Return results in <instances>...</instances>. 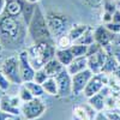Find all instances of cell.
<instances>
[{"instance_id": "b9f144b4", "label": "cell", "mask_w": 120, "mask_h": 120, "mask_svg": "<svg viewBox=\"0 0 120 120\" xmlns=\"http://www.w3.org/2000/svg\"><path fill=\"white\" fill-rule=\"evenodd\" d=\"M25 1H28V3H30V4H37L40 0H25Z\"/></svg>"}, {"instance_id": "7bdbcfd3", "label": "cell", "mask_w": 120, "mask_h": 120, "mask_svg": "<svg viewBox=\"0 0 120 120\" xmlns=\"http://www.w3.org/2000/svg\"><path fill=\"white\" fill-rule=\"evenodd\" d=\"M12 120H21V119H19V118H18V116H15V118H13V119H12Z\"/></svg>"}, {"instance_id": "5b68a950", "label": "cell", "mask_w": 120, "mask_h": 120, "mask_svg": "<svg viewBox=\"0 0 120 120\" xmlns=\"http://www.w3.org/2000/svg\"><path fill=\"white\" fill-rule=\"evenodd\" d=\"M0 70L8 78V81L12 84L21 85L23 83L22 77H21V71H19V59L18 55H11L6 58L1 63Z\"/></svg>"}, {"instance_id": "d590c367", "label": "cell", "mask_w": 120, "mask_h": 120, "mask_svg": "<svg viewBox=\"0 0 120 120\" xmlns=\"http://www.w3.org/2000/svg\"><path fill=\"white\" fill-rule=\"evenodd\" d=\"M13 118H15L13 115L8 114V113H5L4 111L0 109V120H12Z\"/></svg>"}, {"instance_id": "f1b7e54d", "label": "cell", "mask_w": 120, "mask_h": 120, "mask_svg": "<svg viewBox=\"0 0 120 120\" xmlns=\"http://www.w3.org/2000/svg\"><path fill=\"white\" fill-rule=\"evenodd\" d=\"M48 78V75L46 73V71L43 68H38L35 71V75H34V79L33 81L36 82L37 84H43Z\"/></svg>"}, {"instance_id": "e0dca14e", "label": "cell", "mask_w": 120, "mask_h": 120, "mask_svg": "<svg viewBox=\"0 0 120 120\" xmlns=\"http://www.w3.org/2000/svg\"><path fill=\"white\" fill-rule=\"evenodd\" d=\"M66 68H67L68 73L71 76H73V75H76L78 72L84 71V70L88 68V56L86 55H84V56H76Z\"/></svg>"}, {"instance_id": "7c38bea8", "label": "cell", "mask_w": 120, "mask_h": 120, "mask_svg": "<svg viewBox=\"0 0 120 120\" xmlns=\"http://www.w3.org/2000/svg\"><path fill=\"white\" fill-rule=\"evenodd\" d=\"M93 72L89 68L84 70L82 72H78L72 76V95L83 94L86 84L89 83L90 78L93 77Z\"/></svg>"}, {"instance_id": "ba28073f", "label": "cell", "mask_w": 120, "mask_h": 120, "mask_svg": "<svg viewBox=\"0 0 120 120\" xmlns=\"http://www.w3.org/2000/svg\"><path fill=\"white\" fill-rule=\"evenodd\" d=\"M22 105L23 102L18 95L11 96L5 94L0 97V109L13 116H19L22 114Z\"/></svg>"}, {"instance_id": "9c48e42d", "label": "cell", "mask_w": 120, "mask_h": 120, "mask_svg": "<svg viewBox=\"0 0 120 120\" xmlns=\"http://www.w3.org/2000/svg\"><path fill=\"white\" fill-rule=\"evenodd\" d=\"M56 83H58V97H68L72 95V76L68 73L67 68L64 67L56 76Z\"/></svg>"}, {"instance_id": "8d00e7d4", "label": "cell", "mask_w": 120, "mask_h": 120, "mask_svg": "<svg viewBox=\"0 0 120 120\" xmlns=\"http://www.w3.org/2000/svg\"><path fill=\"white\" fill-rule=\"evenodd\" d=\"M112 22H116V23H120V10H115L113 12V21Z\"/></svg>"}, {"instance_id": "4fadbf2b", "label": "cell", "mask_w": 120, "mask_h": 120, "mask_svg": "<svg viewBox=\"0 0 120 120\" xmlns=\"http://www.w3.org/2000/svg\"><path fill=\"white\" fill-rule=\"evenodd\" d=\"M94 37H95V42L98 43L101 47L106 48L108 46L113 45V41H114V37H115V34H113L112 31L103 25H98L97 28L94 29Z\"/></svg>"}, {"instance_id": "7a4b0ae2", "label": "cell", "mask_w": 120, "mask_h": 120, "mask_svg": "<svg viewBox=\"0 0 120 120\" xmlns=\"http://www.w3.org/2000/svg\"><path fill=\"white\" fill-rule=\"evenodd\" d=\"M29 60L35 70L42 68L47 61L55 58L56 45L55 41H38L33 42L28 49Z\"/></svg>"}, {"instance_id": "603a6c76", "label": "cell", "mask_w": 120, "mask_h": 120, "mask_svg": "<svg viewBox=\"0 0 120 120\" xmlns=\"http://www.w3.org/2000/svg\"><path fill=\"white\" fill-rule=\"evenodd\" d=\"M95 42V37H94V29L90 26L86 31L79 37L75 43H79V45H84V46H89Z\"/></svg>"}, {"instance_id": "cb8c5ba5", "label": "cell", "mask_w": 120, "mask_h": 120, "mask_svg": "<svg viewBox=\"0 0 120 120\" xmlns=\"http://www.w3.org/2000/svg\"><path fill=\"white\" fill-rule=\"evenodd\" d=\"M24 84H25V86L30 90V93L33 94L34 97H41V96L45 94V90H43L42 84H37V83L34 82V81L24 82Z\"/></svg>"}, {"instance_id": "5bb4252c", "label": "cell", "mask_w": 120, "mask_h": 120, "mask_svg": "<svg viewBox=\"0 0 120 120\" xmlns=\"http://www.w3.org/2000/svg\"><path fill=\"white\" fill-rule=\"evenodd\" d=\"M113 90L109 88V85H106L101 91H98L97 94L93 95L91 97L88 98V103L91 106L96 112H105V102H106V97L112 94Z\"/></svg>"}, {"instance_id": "44dd1931", "label": "cell", "mask_w": 120, "mask_h": 120, "mask_svg": "<svg viewBox=\"0 0 120 120\" xmlns=\"http://www.w3.org/2000/svg\"><path fill=\"white\" fill-rule=\"evenodd\" d=\"M89 28H90V26L86 25V24H75V25H72V26H70L67 35L70 36V38L72 40V42H76L77 40L81 37Z\"/></svg>"}, {"instance_id": "74e56055", "label": "cell", "mask_w": 120, "mask_h": 120, "mask_svg": "<svg viewBox=\"0 0 120 120\" xmlns=\"http://www.w3.org/2000/svg\"><path fill=\"white\" fill-rule=\"evenodd\" d=\"M5 5H6V0H0V16L5 11Z\"/></svg>"}, {"instance_id": "ffe728a7", "label": "cell", "mask_w": 120, "mask_h": 120, "mask_svg": "<svg viewBox=\"0 0 120 120\" xmlns=\"http://www.w3.org/2000/svg\"><path fill=\"white\" fill-rule=\"evenodd\" d=\"M55 58L61 63L65 67H67L71 61L75 59L73 54L71 53L70 48H66V49H60V48H56V52H55Z\"/></svg>"}, {"instance_id": "ac0fdd59", "label": "cell", "mask_w": 120, "mask_h": 120, "mask_svg": "<svg viewBox=\"0 0 120 120\" xmlns=\"http://www.w3.org/2000/svg\"><path fill=\"white\" fill-rule=\"evenodd\" d=\"M112 46L113 45H111V46H108V47H106L105 49L107 51V53H108V55H107V59H106V63H105V65H103V67H102V72L103 73H107V75H113L114 73V71L116 70V67H118V61L115 60V58L113 56V54H112Z\"/></svg>"}, {"instance_id": "836d02e7", "label": "cell", "mask_w": 120, "mask_h": 120, "mask_svg": "<svg viewBox=\"0 0 120 120\" xmlns=\"http://www.w3.org/2000/svg\"><path fill=\"white\" fill-rule=\"evenodd\" d=\"M106 114L109 118V120H120V113L118 111H109L106 112Z\"/></svg>"}, {"instance_id": "8992f818", "label": "cell", "mask_w": 120, "mask_h": 120, "mask_svg": "<svg viewBox=\"0 0 120 120\" xmlns=\"http://www.w3.org/2000/svg\"><path fill=\"white\" fill-rule=\"evenodd\" d=\"M47 109L46 103L40 97H34L28 102L22 105V115L25 120H35L40 118Z\"/></svg>"}, {"instance_id": "8fae6325", "label": "cell", "mask_w": 120, "mask_h": 120, "mask_svg": "<svg viewBox=\"0 0 120 120\" xmlns=\"http://www.w3.org/2000/svg\"><path fill=\"white\" fill-rule=\"evenodd\" d=\"M107 55H108L107 51L103 47H101L96 53L88 56V68L94 75L102 72V67H103V65L106 63Z\"/></svg>"}, {"instance_id": "d4e9b609", "label": "cell", "mask_w": 120, "mask_h": 120, "mask_svg": "<svg viewBox=\"0 0 120 120\" xmlns=\"http://www.w3.org/2000/svg\"><path fill=\"white\" fill-rule=\"evenodd\" d=\"M70 51L73 54V56H84L86 55V52H88V46H84V45H79V43H72V46L70 47Z\"/></svg>"}, {"instance_id": "9a60e30c", "label": "cell", "mask_w": 120, "mask_h": 120, "mask_svg": "<svg viewBox=\"0 0 120 120\" xmlns=\"http://www.w3.org/2000/svg\"><path fill=\"white\" fill-rule=\"evenodd\" d=\"M96 111L88 105H79L73 108V118L75 120H94Z\"/></svg>"}, {"instance_id": "83f0119b", "label": "cell", "mask_w": 120, "mask_h": 120, "mask_svg": "<svg viewBox=\"0 0 120 120\" xmlns=\"http://www.w3.org/2000/svg\"><path fill=\"white\" fill-rule=\"evenodd\" d=\"M119 94L112 93L106 97V102H105V112L109 111H115V102H116V96Z\"/></svg>"}, {"instance_id": "4316f807", "label": "cell", "mask_w": 120, "mask_h": 120, "mask_svg": "<svg viewBox=\"0 0 120 120\" xmlns=\"http://www.w3.org/2000/svg\"><path fill=\"white\" fill-rule=\"evenodd\" d=\"M18 96H19V98L22 100V102H28V101H30V100H33V98H34L33 94L30 93V90L25 86L24 83H22L21 85H19Z\"/></svg>"}, {"instance_id": "277c9868", "label": "cell", "mask_w": 120, "mask_h": 120, "mask_svg": "<svg viewBox=\"0 0 120 120\" xmlns=\"http://www.w3.org/2000/svg\"><path fill=\"white\" fill-rule=\"evenodd\" d=\"M46 19H47L49 31L53 35V37L58 38L68 33L70 24L66 16L55 11H48L46 15Z\"/></svg>"}, {"instance_id": "f546056e", "label": "cell", "mask_w": 120, "mask_h": 120, "mask_svg": "<svg viewBox=\"0 0 120 120\" xmlns=\"http://www.w3.org/2000/svg\"><path fill=\"white\" fill-rule=\"evenodd\" d=\"M11 84L12 83L8 81V78L3 73L1 70H0V90H1V91H7Z\"/></svg>"}, {"instance_id": "ab89813d", "label": "cell", "mask_w": 120, "mask_h": 120, "mask_svg": "<svg viewBox=\"0 0 120 120\" xmlns=\"http://www.w3.org/2000/svg\"><path fill=\"white\" fill-rule=\"evenodd\" d=\"M115 111L120 113V94L116 96V102H115Z\"/></svg>"}, {"instance_id": "f6af8a7d", "label": "cell", "mask_w": 120, "mask_h": 120, "mask_svg": "<svg viewBox=\"0 0 120 120\" xmlns=\"http://www.w3.org/2000/svg\"><path fill=\"white\" fill-rule=\"evenodd\" d=\"M113 1H114V3L116 4V3H119V1H120V0H113Z\"/></svg>"}, {"instance_id": "ee69618b", "label": "cell", "mask_w": 120, "mask_h": 120, "mask_svg": "<svg viewBox=\"0 0 120 120\" xmlns=\"http://www.w3.org/2000/svg\"><path fill=\"white\" fill-rule=\"evenodd\" d=\"M3 49V46H1V41H0V51Z\"/></svg>"}, {"instance_id": "1f68e13d", "label": "cell", "mask_w": 120, "mask_h": 120, "mask_svg": "<svg viewBox=\"0 0 120 120\" xmlns=\"http://www.w3.org/2000/svg\"><path fill=\"white\" fill-rule=\"evenodd\" d=\"M111 52H112L113 56L115 58V60L118 61V64H120V46H115V45H113Z\"/></svg>"}, {"instance_id": "d6a6232c", "label": "cell", "mask_w": 120, "mask_h": 120, "mask_svg": "<svg viewBox=\"0 0 120 120\" xmlns=\"http://www.w3.org/2000/svg\"><path fill=\"white\" fill-rule=\"evenodd\" d=\"M112 21H113V13H111V12H108V11L105 10V12L102 15V22H103V24H107V23L112 22Z\"/></svg>"}, {"instance_id": "6da1fadb", "label": "cell", "mask_w": 120, "mask_h": 120, "mask_svg": "<svg viewBox=\"0 0 120 120\" xmlns=\"http://www.w3.org/2000/svg\"><path fill=\"white\" fill-rule=\"evenodd\" d=\"M28 25L22 17H13L4 12L0 16V41L5 49H17L26 40Z\"/></svg>"}, {"instance_id": "d6986e66", "label": "cell", "mask_w": 120, "mask_h": 120, "mask_svg": "<svg viewBox=\"0 0 120 120\" xmlns=\"http://www.w3.org/2000/svg\"><path fill=\"white\" fill-rule=\"evenodd\" d=\"M64 67L65 66L60 63L56 58H53V59L49 60V61H47L42 68L46 71V73L48 75V77H55Z\"/></svg>"}, {"instance_id": "4dcf8cb0", "label": "cell", "mask_w": 120, "mask_h": 120, "mask_svg": "<svg viewBox=\"0 0 120 120\" xmlns=\"http://www.w3.org/2000/svg\"><path fill=\"white\" fill-rule=\"evenodd\" d=\"M105 26L109 30V31H112V33L115 34V35L120 34V23H116V22H109V23L105 24Z\"/></svg>"}, {"instance_id": "7402d4cb", "label": "cell", "mask_w": 120, "mask_h": 120, "mask_svg": "<svg viewBox=\"0 0 120 120\" xmlns=\"http://www.w3.org/2000/svg\"><path fill=\"white\" fill-rule=\"evenodd\" d=\"M42 86L45 90V94H48L51 96H58L59 89H58V83L55 77H48L47 81L42 84Z\"/></svg>"}, {"instance_id": "e575fe53", "label": "cell", "mask_w": 120, "mask_h": 120, "mask_svg": "<svg viewBox=\"0 0 120 120\" xmlns=\"http://www.w3.org/2000/svg\"><path fill=\"white\" fill-rule=\"evenodd\" d=\"M94 120H109V118L107 116L106 112H96L95 116H94Z\"/></svg>"}, {"instance_id": "30bf717a", "label": "cell", "mask_w": 120, "mask_h": 120, "mask_svg": "<svg viewBox=\"0 0 120 120\" xmlns=\"http://www.w3.org/2000/svg\"><path fill=\"white\" fill-rule=\"evenodd\" d=\"M18 59H19V71H21V77H22L23 83L33 81L36 70L33 67L31 63H30L26 49H23V51L19 52Z\"/></svg>"}, {"instance_id": "484cf974", "label": "cell", "mask_w": 120, "mask_h": 120, "mask_svg": "<svg viewBox=\"0 0 120 120\" xmlns=\"http://www.w3.org/2000/svg\"><path fill=\"white\" fill-rule=\"evenodd\" d=\"M72 40L70 38V36L66 34V35H63L56 38L55 41V45H56V48H60V49H66V48H70L72 46Z\"/></svg>"}, {"instance_id": "f35d334b", "label": "cell", "mask_w": 120, "mask_h": 120, "mask_svg": "<svg viewBox=\"0 0 120 120\" xmlns=\"http://www.w3.org/2000/svg\"><path fill=\"white\" fill-rule=\"evenodd\" d=\"M113 76L118 79V81H120V64L118 65V67H116V70L114 71V73H113Z\"/></svg>"}, {"instance_id": "60d3db41", "label": "cell", "mask_w": 120, "mask_h": 120, "mask_svg": "<svg viewBox=\"0 0 120 120\" xmlns=\"http://www.w3.org/2000/svg\"><path fill=\"white\" fill-rule=\"evenodd\" d=\"M113 45H115V46H120V34L115 35L114 41H113Z\"/></svg>"}, {"instance_id": "2e32d148", "label": "cell", "mask_w": 120, "mask_h": 120, "mask_svg": "<svg viewBox=\"0 0 120 120\" xmlns=\"http://www.w3.org/2000/svg\"><path fill=\"white\" fill-rule=\"evenodd\" d=\"M23 8H24V0H6L4 12L13 17H22Z\"/></svg>"}, {"instance_id": "52a82bcc", "label": "cell", "mask_w": 120, "mask_h": 120, "mask_svg": "<svg viewBox=\"0 0 120 120\" xmlns=\"http://www.w3.org/2000/svg\"><path fill=\"white\" fill-rule=\"evenodd\" d=\"M108 81H109V75H107V73L100 72V73L93 75V77L90 78L89 83L86 84L84 91H83L84 96L86 98H89L93 95L97 94L98 91H101L106 85H108Z\"/></svg>"}, {"instance_id": "3957f363", "label": "cell", "mask_w": 120, "mask_h": 120, "mask_svg": "<svg viewBox=\"0 0 120 120\" xmlns=\"http://www.w3.org/2000/svg\"><path fill=\"white\" fill-rule=\"evenodd\" d=\"M28 35L33 40V42L38 41H55L53 35L49 31L47 24L46 15H43L42 10L37 5L35 6L34 15L28 24Z\"/></svg>"}]
</instances>
